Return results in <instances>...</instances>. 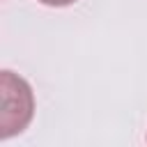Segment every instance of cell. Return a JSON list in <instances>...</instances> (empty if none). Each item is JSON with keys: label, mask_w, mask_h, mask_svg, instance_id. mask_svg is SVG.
<instances>
[{"label": "cell", "mask_w": 147, "mask_h": 147, "mask_svg": "<svg viewBox=\"0 0 147 147\" xmlns=\"http://www.w3.org/2000/svg\"><path fill=\"white\" fill-rule=\"evenodd\" d=\"M0 138L7 140L21 133L34 115V94L25 78L9 69L0 71Z\"/></svg>", "instance_id": "obj_1"}, {"label": "cell", "mask_w": 147, "mask_h": 147, "mask_svg": "<svg viewBox=\"0 0 147 147\" xmlns=\"http://www.w3.org/2000/svg\"><path fill=\"white\" fill-rule=\"evenodd\" d=\"M41 5H48V7H67V5H74L76 0H39Z\"/></svg>", "instance_id": "obj_2"}]
</instances>
